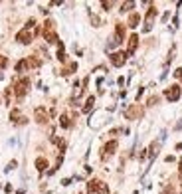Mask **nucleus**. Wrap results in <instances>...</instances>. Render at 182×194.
Segmentation results:
<instances>
[{
	"label": "nucleus",
	"mask_w": 182,
	"mask_h": 194,
	"mask_svg": "<svg viewBox=\"0 0 182 194\" xmlns=\"http://www.w3.org/2000/svg\"><path fill=\"white\" fill-rule=\"evenodd\" d=\"M174 77H176V79H180V81H182V67H178V69L174 71Z\"/></svg>",
	"instance_id": "obj_23"
},
{
	"label": "nucleus",
	"mask_w": 182,
	"mask_h": 194,
	"mask_svg": "<svg viewBox=\"0 0 182 194\" xmlns=\"http://www.w3.org/2000/svg\"><path fill=\"white\" fill-rule=\"evenodd\" d=\"M164 97L168 101H178L180 99V85H170L166 91H164Z\"/></svg>",
	"instance_id": "obj_5"
},
{
	"label": "nucleus",
	"mask_w": 182,
	"mask_h": 194,
	"mask_svg": "<svg viewBox=\"0 0 182 194\" xmlns=\"http://www.w3.org/2000/svg\"><path fill=\"white\" fill-rule=\"evenodd\" d=\"M10 119H12L14 123H16V119H18V123H20V121H22V113H20L18 109H12V111H10Z\"/></svg>",
	"instance_id": "obj_18"
},
{
	"label": "nucleus",
	"mask_w": 182,
	"mask_h": 194,
	"mask_svg": "<svg viewBox=\"0 0 182 194\" xmlns=\"http://www.w3.org/2000/svg\"><path fill=\"white\" fill-rule=\"evenodd\" d=\"M127 58H129L127 52H115V54H111V63L115 67H121V66H125Z\"/></svg>",
	"instance_id": "obj_3"
},
{
	"label": "nucleus",
	"mask_w": 182,
	"mask_h": 194,
	"mask_svg": "<svg viewBox=\"0 0 182 194\" xmlns=\"http://www.w3.org/2000/svg\"><path fill=\"white\" fill-rule=\"evenodd\" d=\"M34 117H36V121L38 123H48V111H46L44 107H36V111H34Z\"/></svg>",
	"instance_id": "obj_9"
},
{
	"label": "nucleus",
	"mask_w": 182,
	"mask_h": 194,
	"mask_svg": "<svg viewBox=\"0 0 182 194\" xmlns=\"http://www.w3.org/2000/svg\"><path fill=\"white\" fill-rule=\"evenodd\" d=\"M156 12H158V10H156L155 6H150L149 8V12H147V16H144V32H149L150 28H152V22H155V18H156Z\"/></svg>",
	"instance_id": "obj_4"
},
{
	"label": "nucleus",
	"mask_w": 182,
	"mask_h": 194,
	"mask_svg": "<svg viewBox=\"0 0 182 194\" xmlns=\"http://www.w3.org/2000/svg\"><path fill=\"white\" fill-rule=\"evenodd\" d=\"M26 69H28V61L26 60H20L18 63H16V71H18V74H24Z\"/></svg>",
	"instance_id": "obj_15"
},
{
	"label": "nucleus",
	"mask_w": 182,
	"mask_h": 194,
	"mask_svg": "<svg viewBox=\"0 0 182 194\" xmlns=\"http://www.w3.org/2000/svg\"><path fill=\"white\" fill-rule=\"evenodd\" d=\"M14 167H16V161H12V162H10V164H8V168H6V170H12Z\"/></svg>",
	"instance_id": "obj_26"
},
{
	"label": "nucleus",
	"mask_w": 182,
	"mask_h": 194,
	"mask_svg": "<svg viewBox=\"0 0 182 194\" xmlns=\"http://www.w3.org/2000/svg\"><path fill=\"white\" fill-rule=\"evenodd\" d=\"M156 149H158V143H156V141H155V143L150 145V149H149V151H147V153H150V159H152V156H155V154H156Z\"/></svg>",
	"instance_id": "obj_21"
},
{
	"label": "nucleus",
	"mask_w": 182,
	"mask_h": 194,
	"mask_svg": "<svg viewBox=\"0 0 182 194\" xmlns=\"http://www.w3.org/2000/svg\"><path fill=\"white\" fill-rule=\"evenodd\" d=\"M93 103H95V97L91 95V97H87V103H85L83 111H91V107H93Z\"/></svg>",
	"instance_id": "obj_20"
},
{
	"label": "nucleus",
	"mask_w": 182,
	"mask_h": 194,
	"mask_svg": "<svg viewBox=\"0 0 182 194\" xmlns=\"http://www.w3.org/2000/svg\"><path fill=\"white\" fill-rule=\"evenodd\" d=\"M139 22H141V16H139L136 12H133L129 16V28H136V26H139Z\"/></svg>",
	"instance_id": "obj_14"
},
{
	"label": "nucleus",
	"mask_w": 182,
	"mask_h": 194,
	"mask_svg": "<svg viewBox=\"0 0 182 194\" xmlns=\"http://www.w3.org/2000/svg\"><path fill=\"white\" fill-rule=\"evenodd\" d=\"M101 6H103L105 10H111V8H113V2H101Z\"/></svg>",
	"instance_id": "obj_24"
},
{
	"label": "nucleus",
	"mask_w": 182,
	"mask_h": 194,
	"mask_svg": "<svg viewBox=\"0 0 182 194\" xmlns=\"http://www.w3.org/2000/svg\"><path fill=\"white\" fill-rule=\"evenodd\" d=\"M59 125H61V127H64V129H67V127H69V125H72V121H69V117H67V115H61V117H59Z\"/></svg>",
	"instance_id": "obj_17"
},
{
	"label": "nucleus",
	"mask_w": 182,
	"mask_h": 194,
	"mask_svg": "<svg viewBox=\"0 0 182 194\" xmlns=\"http://www.w3.org/2000/svg\"><path fill=\"white\" fill-rule=\"evenodd\" d=\"M125 117H127V119H139V117H143V107H141V105H131V107L125 111Z\"/></svg>",
	"instance_id": "obj_6"
},
{
	"label": "nucleus",
	"mask_w": 182,
	"mask_h": 194,
	"mask_svg": "<svg viewBox=\"0 0 182 194\" xmlns=\"http://www.w3.org/2000/svg\"><path fill=\"white\" fill-rule=\"evenodd\" d=\"M156 101H158V97H150V99H149V105H155Z\"/></svg>",
	"instance_id": "obj_25"
},
{
	"label": "nucleus",
	"mask_w": 182,
	"mask_h": 194,
	"mask_svg": "<svg viewBox=\"0 0 182 194\" xmlns=\"http://www.w3.org/2000/svg\"><path fill=\"white\" fill-rule=\"evenodd\" d=\"M6 66H8V60L4 58V56H0V69H4Z\"/></svg>",
	"instance_id": "obj_22"
},
{
	"label": "nucleus",
	"mask_w": 182,
	"mask_h": 194,
	"mask_svg": "<svg viewBox=\"0 0 182 194\" xmlns=\"http://www.w3.org/2000/svg\"><path fill=\"white\" fill-rule=\"evenodd\" d=\"M28 89H30V79H28V77H22V79L16 81L14 93H16V97H18V99H22V97L28 93Z\"/></svg>",
	"instance_id": "obj_1"
},
{
	"label": "nucleus",
	"mask_w": 182,
	"mask_h": 194,
	"mask_svg": "<svg viewBox=\"0 0 182 194\" xmlns=\"http://www.w3.org/2000/svg\"><path fill=\"white\" fill-rule=\"evenodd\" d=\"M136 46H139V36H136V34H133V36L129 38V50H127V54L131 56V54L136 50Z\"/></svg>",
	"instance_id": "obj_11"
},
{
	"label": "nucleus",
	"mask_w": 182,
	"mask_h": 194,
	"mask_svg": "<svg viewBox=\"0 0 182 194\" xmlns=\"http://www.w3.org/2000/svg\"><path fill=\"white\" fill-rule=\"evenodd\" d=\"M32 40H34V34L30 30H26V28L16 34V42H20V44H30Z\"/></svg>",
	"instance_id": "obj_7"
},
{
	"label": "nucleus",
	"mask_w": 182,
	"mask_h": 194,
	"mask_svg": "<svg viewBox=\"0 0 182 194\" xmlns=\"http://www.w3.org/2000/svg\"><path fill=\"white\" fill-rule=\"evenodd\" d=\"M115 151H117V141H109L103 147V161H107L111 154H115Z\"/></svg>",
	"instance_id": "obj_8"
},
{
	"label": "nucleus",
	"mask_w": 182,
	"mask_h": 194,
	"mask_svg": "<svg viewBox=\"0 0 182 194\" xmlns=\"http://www.w3.org/2000/svg\"><path fill=\"white\" fill-rule=\"evenodd\" d=\"M36 168H38V172H44L46 168H48V161H46L44 156H40V159H36Z\"/></svg>",
	"instance_id": "obj_13"
},
{
	"label": "nucleus",
	"mask_w": 182,
	"mask_h": 194,
	"mask_svg": "<svg viewBox=\"0 0 182 194\" xmlns=\"http://www.w3.org/2000/svg\"><path fill=\"white\" fill-rule=\"evenodd\" d=\"M131 8H135V2H123L121 4V12H129Z\"/></svg>",
	"instance_id": "obj_19"
},
{
	"label": "nucleus",
	"mask_w": 182,
	"mask_h": 194,
	"mask_svg": "<svg viewBox=\"0 0 182 194\" xmlns=\"http://www.w3.org/2000/svg\"><path fill=\"white\" fill-rule=\"evenodd\" d=\"M101 184H103L101 180H89V184H87V192H89V194H99Z\"/></svg>",
	"instance_id": "obj_10"
},
{
	"label": "nucleus",
	"mask_w": 182,
	"mask_h": 194,
	"mask_svg": "<svg viewBox=\"0 0 182 194\" xmlns=\"http://www.w3.org/2000/svg\"><path fill=\"white\" fill-rule=\"evenodd\" d=\"M26 61H28V67H40V66H42V61H40V60H36L34 56L26 58Z\"/></svg>",
	"instance_id": "obj_16"
},
{
	"label": "nucleus",
	"mask_w": 182,
	"mask_h": 194,
	"mask_svg": "<svg viewBox=\"0 0 182 194\" xmlns=\"http://www.w3.org/2000/svg\"><path fill=\"white\" fill-rule=\"evenodd\" d=\"M44 38L48 44H56L58 42V34L53 32V22L52 20H46L44 24Z\"/></svg>",
	"instance_id": "obj_2"
},
{
	"label": "nucleus",
	"mask_w": 182,
	"mask_h": 194,
	"mask_svg": "<svg viewBox=\"0 0 182 194\" xmlns=\"http://www.w3.org/2000/svg\"><path fill=\"white\" fill-rule=\"evenodd\" d=\"M180 176H182V161H180Z\"/></svg>",
	"instance_id": "obj_27"
},
{
	"label": "nucleus",
	"mask_w": 182,
	"mask_h": 194,
	"mask_svg": "<svg viewBox=\"0 0 182 194\" xmlns=\"http://www.w3.org/2000/svg\"><path fill=\"white\" fill-rule=\"evenodd\" d=\"M115 38H117V44H121V40L125 38V26L123 24H117L115 26Z\"/></svg>",
	"instance_id": "obj_12"
}]
</instances>
